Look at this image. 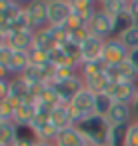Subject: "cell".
<instances>
[{
    "instance_id": "1",
    "label": "cell",
    "mask_w": 138,
    "mask_h": 146,
    "mask_svg": "<svg viewBox=\"0 0 138 146\" xmlns=\"http://www.w3.org/2000/svg\"><path fill=\"white\" fill-rule=\"evenodd\" d=\"M78 130L84 134L88 146H104V144H108V140H110V130H112V126H110V122H108L104 116L92 114V116H88L86 120H82V122L78 124Z\"/></svg>"
},
{
    "instance_id": "2",
    "label": "cell",
    "mask_w": 138,
    "mask_h": 146,
    "mask_svg": "<svg viewBox=\"0 0 138 146\" xmlns=\"http://www.w3.org/2000/svg\"><path fill=\"white\" fill-rule=\"evenodd\" d=\"M88 30H90V34H94V36H98V38H102V40L112 38V34H114L112 16H110L108 12H104L102 8H98V10L94 12L92 20H90V24H88Z\"/></svg>"
},
{
    "instance_id": "3",
    "label": "cell",
    "mask_w": 138,
    "mask_h": 146,
    "mask_svg": "<svg viewBox=\"0 0 138 146\" xmlns=\"http://www.w3.org/2000/svg\"><path fill=\"white\" fill-rule=\"evenodd\" d=\"M106 94L118 104H130L132 106L136 96H138V86H136V82H112Z\"/></svg>"
},
{
    "instance_id": "4",
    "label": "cell",
    "mask_w": 138,
    "mask_h": 146,
    "mask_svg": "<svg viewBox=\"0 0 138 146\" xmlns=\"http://www.w3.org/2000/svg\"><path fill=\"white\" fill-rule=\"evenodd\" d=\"M128 48L122 44V40L118 36H112L104 42V52H102V62L106 64H120L124 60H128Z\"/></svg>"
},
{
    "instance_id": "5",
    "label": "cell",
    "mask_w": 138,
    "mask_h": 146,
    "mask_svg": "<svg viewBox=\"0 0 138 146\" xmlns=\"http://www.w3.org/2000/svg\"><path fill=\"white\" fill-rule=\"evenodd\" d=\"M50 86L58 92L62 104L68 106V104L74 100V96L84 88V78H80V76L76 74V76H72V78H68V80H64V82H52Z\"/></svg>"
},
{
    "instance_id": "6",
    "label": "cell",
    "mask_w": 138,
    "mask_h": 146,
    "mask_svg": "<svg viewBox=\"0 0 138 146\" xmlns=\"http://www.w3.org/2000/svg\"><path fill=\"white\" fill-rule=\"evenodd\" d=\"M26 14L30 18L34 32L48 26V2L46 0H32L30 4H26Z\"/></svg>"
},
{
    "instance_id": "7",
    "label": "cell",
    "mask_w": 138,
    "mask_h": 146,
    "mask_svg": "<svg viewBox=\"0 0 138 146\" xmlns=\"http://www.w3.org/2000/svg\"><path fill=\"white\" fill-rule=\"evenodd\" d=\"M70 16H72L70 0H58V2L48 4V26H66Z\"/></svg>"
},
{
    "instance_id": "8",
    "label": "cell",
    "mask_w": 138,
    "mask_h": 146,
    "mask_svg": "<svg viewBox=\"0 0 138 146\" xmlns=\"http://www.w3.org/2000/svg\"><path fill=\"white\" fill-rule=\"evenodd\" d=\"M104 42H106V40H102V38L90 34V36L80 44V60H82V64H84V62H96V60H102Z\"/></svg>"
},
{
    "instance_id": "9",
    "label": "cell",
    "mask_w": 138,
    "mask_h": 146,
    "mask_svg": "<svg viewBox=\"0 0 138 146\" xmlns=\"http://www.w3.org/2000/svg\"><path fill=\"white\" fill-rule=\"evenodd\" d=\"M106 76L110 78V82H136L138 74L132 68V64L128 60L120 62V64H106Z\"/></svg>"
},
{
    "instance_id": "10",
    "label": "cell",
    "mask_w": 138,
    "mask_h": 146,
    "mask_svg": "<svg viewBox=\"0 0 138 146\" xmlns=\"http://www.w3.org/2000/svg\"><path fill=\"white\" fill-rule=\"evenodd\" d=\"M34 44V30H24V32H10L4 40V46L16 50V52H28Z\"/></svg>"
},
{
    "instance_id": "11",
    "label": "cell",
    "mask_w": 138,
    "mask_h": 146,
    "mask_svg": "<svg viewBox=\"0 0 138 146\" xmlns=\"http://www.w3.org/2000/svg\"><path fill=\"white\" fill-rule=\"evenodd\" d=\"M132 114H134V110H132L130 104H118V102H114L112 108H110V112L106 114V120L110 122V126H128Z\"/></svg>"
},
{
    "instance_id": "12",
    "label": "cell",
    "mask_w": 138,
    "mask_h": 146,
    "mask_svg": "<svg viewBox=\"0 0 138 146\" xmlns=\"http://www.w3.org/2000/svg\"><path fill=\"white\" fill-rule=\"evenodd\" d=\"M56 146H88L84 134L78 130V126H68L58 132Z\"/></svg>"
},
{
    "instance_id": "13",
    "label": "cell",
    "mask_w": 138,
    "mask_h": 146,
    "mask_svg": "<svg viewBox=\"0 0 138 146\" xmlns=\"http://www.w3.org/2000/svg\"><path fill=\"white\" fill-rule=\"evenodd\" d=\"M138 24V20L134 18V14L126 8L124 12H120V14H116V16H112V26H114V34L120 38L124 32H128L130 28H134Z\"/></svg>"
},
{
    "instance_id": "14",
    "label": "cell",
    "mask_w": 138,
    "mask_h": 146,
    "mask_svg": "<svg viewBox=\"0 0 138 146\" xmlns=\"http://www.w3.org/2000/svg\"><path fill=\"white\" fill-rule=\"evenodd\" d=\"M94 100H96V94H92L86 86L74 96V100L70 102L72 106H76L78 110H82L84 114H88V116H92L94 114Z\"/></svg>"
},
{
    "instance_id": "15",
    "label": "cell",
    "mask_w": 138,
    "mask_h": 146,
    "mask_svg": "<svg viewBox=\"0 0 138 146\" xmlns=\"http://www.w3.org/2000/svg\"><path fill=\"white\" fill-rule=\"evenodd\" d=\"M34 118H36V104H32V102H22V106L16 108L12 122H14L16 126H30Z\"/></svg>"
},
{
    "instance_id": "16",
    "label": "cell",
    "mask_w": 138,
    "mask_h": 146,
    "mask_svg": "<svg viewBox=\"0 0 138 146\" xmlns=\"http://www.w3.org/2000/svg\"><path fill=\"white\" fill-rule=\"evenodd\" d=\"M34 48H42V50H52V48H56L58 44H56V40H54V34H52V28L50 26H46V28H40V30H36L34 32V44H32Z\"/></svg>"
},
{
    "instance_id": "17",
    "label": "cell",
    "mask_w": 138,
    "mask_h": 146,
    "mask_svg": "<svg viewBox=\"0 0 138 146\" xmlns=\"http://www.w3.org/2000/svg\"><path fill=\"white\" fill-rule=\"evenodd\" d=\"M110 78L106 76V72L98 74V76H92V78H86L84 80V86L92 92V94H106L108 88H110Z\"/></svg>"
},
{
    "instance_id": "18",
    "label": "cell",
    "mask_w": 138,
    "mask_h": 146,
    "mask_svg": "<svg viewBox=\"0 0 138 146\" xmlns=\"http://www.w3.org/2000/svg\"><path fill=\"white\" fill-rule=\"evenodd\" d=\"M16 132H18V126L12 120H0V144L2 146L16 144Z\"/></svg>"
},
{
    "instance_id": "19",
    "label": "cell",
    "mask_w": 138,
    "mask_h": 146,
    "mask_svg": "<svg viewBox=\"0 0 138 146\" xmlns=\"http://www.w3.org/2000/svg\"><path fill=\"white\" fill-rule=\"evenodd\" d=\"M30 94V82L24 76H16L10 80V96L18 100H26Z\"/></svg>"
},
{
    "instance_id": "20",
    "label": "cell",
    "mask_w": 138,
    "mask_h": 146,
    "mask_svg": "<svg viewBox=\"0 0 138 146\" xmlns=\"http://www.w3.org/2000/svg\"><path fill=\"white\" fill-rule=\"evenodd\" d=\"M30 66V54L28 52H16L14 50V54H12V60H10V64H8V70H10V74H24V70Z\"/></svg>"
},
{
    "instance_id": "21",
    "label": "cell",
    "mask_w": 138,
    "mask_h": 146,
    "mask_svg": "<svg viewBox=\"0 0 138 146\" xmlns=\"http://www.w3.org/2000/svg\"><path fill=\"white\" fill-rule=\"evenodd\" d=\"M50 122H52L58 130H64V128L72 126V124H70V118H68V108H66V104H60V106H56V108L50 112Z\"/></svg>"
},
{
    "instance_id": "22",
    "label": "cell",
    "mask_w": 138,
    "mask_h": 146,
    "mask_svg": "<svg viewBox=\"0 0 138 146\" xmlns=\"http://www.w3.org/2000/svg\"><path fill=\"white\" fill-rule=\"evenodd\" d=\"M80 70H82V78H92V76H98L106 70V62L102 60H96V62H84L80 64Z\"/></svg>"
},
{
    "instance_id": "23",
    "label": "cell",
    "mask_w": 138,
    "mask_h": 146,
    "mask_svg": "<svg viewBox=\"0 0 138 146\" xmlns=\"http://www.w3.org/2000/svg\"><path fill=\"white\" fill-rule=\"evenodd\" d=\"M112 104H114V100H112L108 94H96V100H94V114L106 118V114L110 112Z\"/></svg>"
},
{
    "instance_id": "24",
    "label": "cell",
    "mask_w": 138,
    "mask_h": 146,
    "mask_svg": "<svg viewBox=\"0 0 138 146\" xmlns=\"http://www.w3.org/2000/svg\"><path fill=\"white\" fill-rule=\"evenodd\" d=\"M20 76H24L30 84H36V82H42V84H46V78H44V72H42V66H38V64H30L26 70H24V74H20Z\"/></svg>"
},
{
    "instance_id": "25",
    "label": "cell",
    "mask_w": 138,
    "mask_h": 146,
    "mask_svg": "<svg viewBox=\"0 0 138 146\" xmlns=\"http://www.w3.org/2000/svg\"><path fill=\"white\" fill-rule=\"evenodd\" d=\"M40 102H42V104H46V106H48V108H52V110H54L56 106H60V104H62V100H60L58 92H56L50 84L44 88V92H42V96H40Z\"/></svg>"
},
{
    "instance_id": "26",
    "label": "cell",
    "mask_w": 138,
    "mask_h": 146,
    "mask_svg": "<svg viewBox=\"0 0 138 146\" xmlns=\"http://www.w3.org/2000/svg\"><path fill=\"white\" fill-rule=\"evenodd\" d=\"M100 8H102L104 12H108L110 16H116V14L124 12V10L128 8V4L122 2V0H106L104 4H100Z\"/></svg>"
},
{
    "instance_id": "27",
    "label": "cell",
    "mask_w": 138,
    "mask_h": 146,
    "mask_svg": "<svg viewBox=\"0 0 138 146\" xmlns=\"http://www.w3.org/2000/svg\"><path fill=\"white\" fill-rule=\"evenodd\" d=\"M28 54H30V64H38V66H44V64H48L50 62V54H48V50H42V48H30L28 50Z\"/></svg>"
},
{
    "instance_id": "28",
    "label": "cell",
    "mask_w": 138,
    "mask_h": 146,
    "mask_svg": "<svg viewBox=\"0 0 138 146\" xmlns=\"http://www.w3.org/2000/svg\"><path fill=\"white\" fill-rule=\"evenodd\" d=\"M120 40H122V44H124L128 50H136V48H138V24H136L134 28H130L128 32H124V34L120 36Z\"/></svg>"
},
{
    "instance_id": "29",
    "label": "cell",
    "mask_w": 138,
    "mask_h": 146,
    "mask_svg": "<svg viewBox=\"0 0 138 146\" xmlns=\"http://www.w3.org/2000/svg\"><path fill=\"white\" fill-rule=\"evenodd\" d=\"M124 146H138V120H134V122L128 124Z\"/></svg>"
},
{
    "instance_id": "30",
    "label": "cell",
    "mask_w": 138,
    "mask_h": 146,
    "mask_svg": "<svg viewBox=\"0 0 138 146\" xmlns=\"http://www.w3.org/2000/svg\"><path fill=\"white\" fill-rule=\"evenodd\" d=\"M76 76V68L74 66H58L56 68V76H54V82H64L68 78Z\"/></svg>"
},
{
    "instance_id": "31",
    "label": "cell",
    "mask_w": 138,
    "mask_h": 146,
    "mask_svg": "<svg viewBox=\"0 0 138 146\" xmlns=\"http://www.w3.org/2000/svg\"><path fill=\"white\" fill-rule=\"evenodd\" d=\"M66 108H68V118H70V124H72V126H78L82 120H86V118H88V114H84L82 110H78V108H76V106H72V104H68Z\"/></svg>"
},
{
    "instance_id": "32",
    "label": "cell",
    "mask_w": 138,
    "mask_h": 146,
    "mask_svg": "<svg viewBox=\"0 0 138 146\" xmlns=\"http://www.w3.org/2000/svg\"><path fill=\"white\" fill-rule=\"evenodd\" d=\"M14 118V108L10 106L8 100L0 102V120H12Z\"/></svg>"
},
{
    "instance_id": "33",
    "label": "cell",
    "mask_w": 138,
    "mask_h": 146,
    "mask_svg": "<svg viewBox=\"0 0 138 146\" xmlns=\"http://www.w3.org/2000/svg\"><path fill=\"white\" fill-rule=\"evenodd\" d=\"M12 54H14L12 48L2 46V48H0V64H4V66L8 68V64H10V60H12Z\"/></svg>"
},
{
    "instance_id": "34",
    "label": "cell",
    "mask_w": 138,
    "mask_h": 146,
    "mask_svg": "<svg viewBox=\"0 0 138 146\" xmlns=\"http://www.w3.org/2000/svg\"><path fill=\"white\" fill-rule=\"evenodd\" d=\"M10 96V80H0V102Z\"/></svg>"
},
{
    "instance_id": "35",
    "label": "cell",
    "mask_w": 138,
    "mask_h": 146,
    "mask_svg": "<svg viewBox=\"0 0 138 146\" xmlns=\"http://www.w3.org/2000/svg\"><path fill=\"white\" fill-rule=\"evenodd\" d=\"M128 62L132 64V68H134V70H136V74H138V48L128 52Z\"/></svg>"
},
{
    "instance_id": "36",
    "label": "cell",
    "mask_w": 138,
    "mask_h": 146,
    "mask_svg": "<svg viewBox=\"0 0 138 146\" xmlns=\"http://www.w3.org/2000/svg\"><path fill=\"white\" fill-rule=\"evenodd\" d=\"M128 10L134 14V18L138 20V0H130V4H128Z\"/></svg>"
},
{
    "instance_id": "37",
    "label": "cell",
    "mask_w": 138,
    "mask_h": 146,
    "mask_svg": "<svg viewBox=\"0 0 138 146\" xmlns=\"http://www.w3.org/2000/svg\"><path fill=\"white\" fill-rule=\"evenodd\" d=\"M8 74H10V70L4 64H0V80H8Z\"/></svg>"
},
{
    "instance_id": "38",
    "label": "cell",
    "mask_w": 138,
    "mask_h": 146,
    "mask_svg": "<svg viewBox=\"0 0 138 146\" xmlns=\"http://www.w3.org/2000/svg\"><path fill=\"white\" fill-rule=\"evenodd\" d=\"M36 146H56V142H36Z\"/></svg>"
},
{
    "instance_id": "39",
    "label": "cell",
    "mask_w": 138,
    "mask_h": 146,
    "mask_svg": "<svg viewBox=\"0 0 138 146\" xmlns=\"http://www.w3.org/2000/svg\"><path fill=\"white\" fill-rule=\"evenodd\" d=\"M132 110H134V114H136V118H138V96H136V100H134V104H132Z\"/></svg>"
},
{
    "instance_id": "40",
    "label": "cell",
    "mask_w": 138,
    "mask_h": 146,
    "mask_svg": "<svg viewBox=\"0 0 138 146\" xmlns=\"http://www.w3.org/2000/svg\"><path fill=\"white\" fill-rule=\"evenodd\" d=\"M16 2H18V4H22V6H26V4H30V2H32V0H16Z\"/></svg>"
},
{
    "instance_id": "41",
    "label": "cell",
    "mask_w": 138,
    "mask_h": 146,
    "mask_svg": "<svg viewBox=\"0 0 138 146\" xmlns=\"http://www.w3.org/2000/svg\"><path fill=\"white\" fill-rule=\"evenodd\" d=\"M4 40H6V36H4V34H0V48L4 46Z\"/></svg>"
},
{
    "instance_id": "42",
    "label": "cell",
    "mask_w": 138,
    "mask_h": 146,
    "mask_svg": "<svg viewBox=\"0 0 138 146\" xmlns=\"http://www.w3.org/2000/svg\"><path fill=\"white\" fill-rule=\"evenodd\" d=\"M96 2H98V4H104V2H106V0H96Z\"/></svg>"
},
{
    "instance_id": "43",
    "label": "cell",
    "mask_w": 138,
    "mask_h": 146,
    "mask_svg": "<svg viewBox=\"0 0 138 146\" xmlns=\"http://www.w3.org/2000/svg\"><path fill=\"white\" fill-rule=\"evenodd\" d=\"M46 2H48V4H50V2H58V0H46Z\"/></svg>"
},
{
    "instance_id": "44",
    "label": "cell",
    "mask_w": 138,
    "mask_h": 146,
    "mask_svg": "<svg viewBox=\"0 0 138 146\" xmlns=\"http://www.w3.org/2000/svg\"><path fill=\"white\" fill-rule=\"evenodd\" d=\"M86 2H96V0H86Z\"/></svg>"
},
{
    "instance_id": "45",
    "label": "cell",
    "mask_w": 138,
    "mask_h": 146,
    "mask_svg": "<svg viewBox=\"0 0 138 146\" xmlns=\"http://www.w3.org/2000/svg\"><path fill=\"white\" fill-rule=\"evenodd\" d=\"M104 146H110V144H104Z\"/></svg>"
},
{
    "instance_id": "46",
    "label": "cell",
    "mask_w": 138,
    "mask_h": 146,
    "mask_svg": "<svg viewBox=\"0 0 138 146\" xmlns=\"http://www.w3.org/2000/svg\"><path fill=\"white\" fill-rule=\"evenodd\" d=\"M12 146H16V144H12Z\"/></svg>"
}]
</instances>
